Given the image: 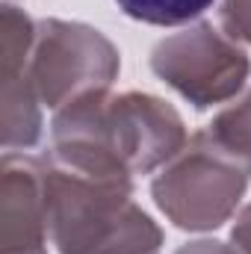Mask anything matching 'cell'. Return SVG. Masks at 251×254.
I'll return each mask as SVG.
<instances>
[{"mask_svg": "<svg viewBox=\"0 0 251 254\" xmlns=\"http://www.w3.org/2000/svg\"><path fill=\"white\" fill-rule=\"evenodd\" d=\"M51 142V160L65 169L133 184L163 169L187 145V125L157 95L101 89L57 110Z\"/></svg>", "mask_w": 251, "mask_h": 254, "instance_id": "6da1fadb", "label": "cell"}, {"mask_svg": "<svg viewBox=\"0 0 251 254\" xmlns=\"http://www.w3.org/2000/svg\"><path fill=\"white\" fill-rule=\"evenodd\" d=\"M51 240L60 254H157L160 225L136 204L133 184L45 163Z\"/></svg>", "mask_w": 251, "mask_h": 254, "instance_id": "7a4b0ae2", "label": "cell"}, {"mask_svg": "<svg viewBox=\"0 0 251 254\" xmlns=\"http://www.w3.org/2000/svg\"><path fill=\"white\" fill-rule=\"evenodd\" d=\"M249 184L251 163L204 127L160 169L151 181V195L181 231H216L237 213Z\"/></svg>", "mask_w": 251, "mask_h": 254, "instance_id": "3957f363", "label": "cell"}, {"mask_svg": "<svg viewBox=\"0 0 251 254\" xmlns=\"http://www.w3.org/2000/svg\"><path fill=\"white\" fill-rule=\"evenodd\" d=\"M27 68L42 107L60 110L89 92L110 89L122 71V57L101 30L83 21L42 18Z\"/></svg>", "mask_w": 251, "mask_h": 254, "instance_id": "277c9868", "label": "cell"}, {"mask_svg": "<svg viewBox=\"0 0 251 254\" xmlns=\"http://www.w3.org/2000/svg\"><path fill=\"white\" fill-rule=\"evenodd\" d=\"M151 71L195 110L237 98L251 74L246 48L210 21H195L160 39L151 51Z\"/></svg>", "mask_w": 251, "mask_h": 254, "instance_id": "5b68a950", "label": "cell"}, {"mask_svg": "<svg viewBox=\"0 0 251 254\" xmlns=\"http://www.w3.org/2000/svg\"><path fill=\"white\" fill-rule=\"evenodd\" d=\"M36 21L15 3L3 6L0 18V104H3V148L27 151L42 139V101L30 80V48Z\"/></svg>", "mask_w": 251, "mask_h": 254, "instance_id": "8992f818", "label": "cell"}, {"mask_svg": "<svg viewBox=\"0 0 251 254\" xmlns=\"http://www.w3.org/2000/svg\"><path fill=\"white\" fill-rule=\"evenodd\" d=\"M0 243L3 254H48L51 207L45 163L6 151L0 172Z\"/></svg>", "mask_w": 251, "mask_h": 254, "instance_id": "52a82bcc", "label": "cell"}, {"mask_svg": "<svg viewBox=\"0 0 251 254\" xmlns=\"http://www.w3.org/2000/svg\"><path fill=\"white\" fill-rule=\"evenodd\" d=\"M127 18L154 27H181L201 18L216 0H116Z\"/></svg>", "mask_w": 251, "mask_h": 254, "instance_id": "ba28073f", "label": "cell"}, {"mask_svg": "<svg viewBox=\"0 0 251 254\" xmlns=\"http://www.w3.org/2000/svg\"><path fill=\"white\" fill-rule=\"evenodd\" d=\"M207 130L234 154H240L243 160L251 163V89L237 98L234 104H228L210 125Z\"/></svg>", "mask_w": 251, "mask_h": 254, "instance_id": "9c48e42d", "label": "cell"}, {"mask_svg": "<svg viewBox=\"0 0 251 254\" xmlns=\"http://www.w3.org/2000/svg\"><path fill=\"white\" fill-rule=\"evenodd\" d=\"M219 18L231 39L251 42V0H222Z\"/></svg>", "mask_w": 251, "mask_h": 254, "instance_id": "30bf717a", "label": "cell"}, {"mask_svg": "<svg viewBox=\"0 0 251 254\" xmlns=\"http://www.w3.org/2000/svg\"><path fill=\"white\" fill-rule=\"evenodd\" d=\"M231 246L237 249V254H251V201L240 210L231 228Z\"/></svg>", "mask_w": 251, "mask_h": 254, "instance_id": "8fae6325", "label": "cell"}, {"mask_svg": "<svg viewBox=\"0 0 251 254\" xmlns=\"http://www.w3.org/2000/svg\"><path fill=\"white\" fill-rule=\"evenodd\" d=\"M175 254H237V249L228 243H219V240H195V243L181 246Z\"/></svg>", "mask_w": 251, "mask_h": 254, "instance_id": "7c38bea8", "label": "cell"}]
</instances>
